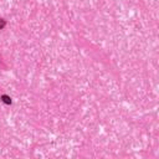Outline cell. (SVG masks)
Masks as SVG:
<instances>
[{"label": "cell", "mask_w": 159, "mask_h": 159, "mask_svg": "<svg viewBox=\"0 0 159 159\" xmlns=\"http://www.w3.org/2000/svg\"><path fill=\"white\" fill-rule=\"evenodd\" d=\"M0 99H1L5 104H11V98H10L7 94H2V96L0 97Z\"/></svg>", "instance_id": "1"}, {"label": "cell", "mask_w": 159, "mask_h": 159, "mask_svg": "<svg viewBox=\"0 0 159 159\" xmlns=\"http://www.w3.org/2000/svg\"><path fill=\"white\" fill-rule=\"evenodd\" d=\"M6 26V21L4 19H0V30H2Z\"/></svg>", "instance_id": "2"}]
</instances>
